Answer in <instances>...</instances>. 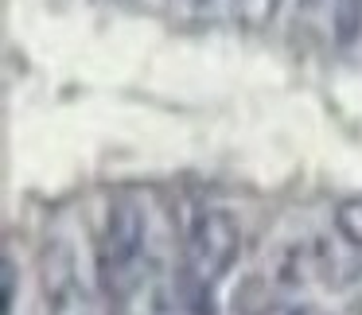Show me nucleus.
<instances>
[{
  "label": "nucleus",
  "instance_id": "nucleus-6",
  "mask_svg": "<svg viewBox=\"0 0 362 315\" xmlns=\"http://www.w3.org/2000/svg\"><path fill=\"white\" fill-rule=\"evenodd\" d=\"M12 288H16V265L4 257V315H12Z\"/></svg>",
  "mask_w": 362,
  "mask_h": 315
},
{
  "label": "nucleus",
  "instance_id": "nucleus-1",
  "mask_svg": "<svg viewBox=\"0 0 362 315\" xmlns=\"http://www.w3.org/2000/svg\"><path fill=\"white\" fill-rule=\"evenodd\" d=\"M98 284L113 315H125L148 292H160V276L148 253V218L133 195H117L105 210L98 242Z\"/></svg>",
  "mask_w": 362,
  "mask_h": 315
},
{
  "label": "nucleus",
  "instance_id": "nucleus-3",
  "mask_svg": "<svg viewBox=\"0 0 362 315\" xmlns=\"http://www.w3.org/2000/svg\"><path fill=\"white\" fill-rule=\"evenodd\" d=\"M43 299H47V315H94L86 288L74 273V261L66 253H55V261H47Z\"/></svg>",
  "mask_w": 362,
  "mask_h": 315
},
{
  "label": "nucleus",
  "instance_id": "nucleus-2",
  "mask_svg": "<svg viewBox=\"0 0 362 315\" xmlns=\"http://www.w3.org/2000/svg\"><path fill=\"white\" fill-rule=\"evenodd\" d=\"M242 253V226L234 210L218 203H199L183 230V261H187V288L206 296L222 276L234 268Z\"/></svg>",
  "mask_w": 362,
  "mask_h": 315
},
{
  "label": "nucleus",
  "instance_id": "nucleus-4",
  "mask_svg": "<svg viewBox=\"0 0 362 315\" xmlns=\"http://www.w3.org/2000/svg\"><path fill=\"white\" fill-rule=\"evenodd\" d=\"M335 230L351 249H362V198H343L335 206Z\"/></svg>",
  "mask_w": 362,
  "mask_h": 315
},
{
  "label": "nucleus",
  "instance_id": "nucleus-5",
  "mask_svg": "<svg viewBox=\"0 0 362 315\" xmlns=\"http://www.w3.org/2000/svg\"><path fill=\"white\" fill-rule=\"evenodd\" d=\"M335 32H339V43H351L362 32V0H339L335 4Z\"/></svg>",
  "mask_w": 362,
  "mask_h": 315
}]
</instances>
